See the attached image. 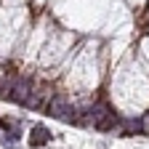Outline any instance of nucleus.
<instances>
[{
    "label": "nucleus",
    "instance_id": "nucleus-2",
    "mask_svg": "<svg viewBox=\"0 0 149 149\" xmlns=\"http://www.w3.org/2000/svg\"><path fill=\"white\" fill-rule=\"evenodd\" d=\"M29 80H24V77H19L16 83H13V88H8V93H6V99H11V101H19V104H27L29 101Z\"/></svg>",
    "mask_w": 149,
    "mask_h": 149
},
{
    "label": "nucleus",
    "instance_id": "nucleus-6",
    "mask_svg": "<svg viewBox=\"0 0 149 149\" xmlns=\"http://www.w3.org/2000/svg\"><path fill=\"white\" fill-rule=\"evenodd\" d=\"M144 130H149V117H146V123H144Z\"/></svg>",
    "mask_w": 149,
    "mask_h": 149
},
{
    "label": "nucleus",
    "instance_id": "nucleus-3",
    "mask_svg": "<svg viewBox=\"0 0 149 149\" xmlns=\"http://www.w3.org/2000/svg\"><path fill=\"white\" fill-rule=\"evenodd\" d=\"M51 141V130L45 128V125H35L32 130H29V146H43V144H48Z\"/></svg>",
    "mask_w": 149,
    "mask_h": 149
},
{
    "label": "nucleus",
    "instance_id": "nucleus-1",
    "mask_svg": "<svg viewBox=\"0 0 149 149\" xmlns=\"http://www.w3.org/2000/svg\"><path fill=\"white\" fill-rule=\"evenodd\" d=\"M48 112H51L53 117H59V120H72L74 117V109L69 107V101L64 96H53L51 104H48Z\"/></svg>",
    "mask_w": 149,
    "mask_h": 149
},
{
    "label": "nucleus",
    "instance_id": "nucleus-5",
    "mask_svg": "<svg viewBox=\"0 0 149 149\" xmlns=\"http://www.w3.org/2000/svg\"><path fill=\"white\" fill-rule=\"evenodd\" d=\"M3 128H6V130H11V139H16V136H19V123H16V120H8V117H6V120H3Z\"/></svg>",
    "mask_w": 149,
    "mask_h": 149
},
{
    "label": "nucleus",
    "instance_id": "nucleus-4",
    "mask_svg": "<svg viewBox=\"0 0 149 149\" xmlns=\"http://www.w3.org/2000/svg\"><path fill=\"white\" fill-rule=\"evenodd\" d=\"M123 130H125V133H133V130H144V123H141V120H125V123H123Z\"/></svg>",
    "mask_w": 149,
    "mask_h": 149
}]
</instances>
